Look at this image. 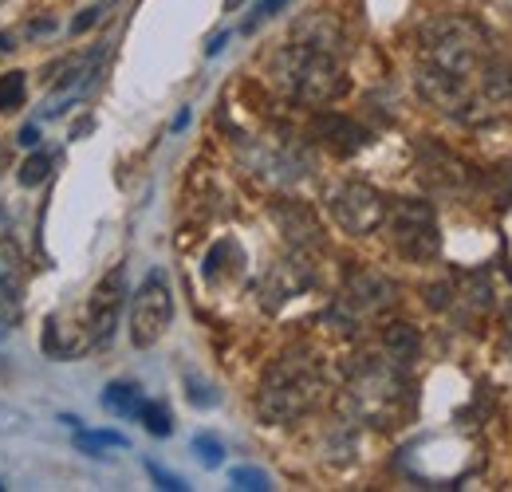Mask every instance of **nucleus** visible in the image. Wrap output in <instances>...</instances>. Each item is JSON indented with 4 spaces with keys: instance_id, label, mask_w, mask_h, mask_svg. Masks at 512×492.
<instances>
[{
    "instance_id": "obj_23",
    "label": "nucleus",
    "mask_w": 512,
    "mask_h": 492,
    "mask_svg": "<svg viewBox=\"0 0 512 492\" xmlns=\"http://www.w3.org/2000/svg\"><path fill=\"white\" fill-rule=\"evenodd\" d=\"M284 4H288V0H260V4L253 8V16L245 20V32H253V28H260L264 20H272V16H276Z\"/></svg>"
},
{
    "instance_id": "obj_21",
    "label": "nucleus",
    "mask_w": 512,
    "mask_h": 492,
    "mask_svg": "<svg viewBox=\"0 0 512 492\" xmlns=\"http://www.w3.org/2000/svg\"><path fill=\"white\" fill-rule=\"evenodd\" d=\"M193 453H197V461H201L205 469H217V465L225 461V445H221L217 437H209V433H197V437H193Z\"/></svg>"
},
{
    "instance_id": "obj_16",
    "label": "nucleus",
    "mask_w": 512,
    "mask_h": 492,
    "mask_svg": "<svg viewBox=\"0 0 512 492\" xmlns=\"http://www.w3.org/2000/svg\"><path fill=\"white\" fill-rule=\"evenodd\" d=\"M142 386H134V382H111L107 390H103V406L111 410V414H119V418H138V410H142Z\"/></svg>"
},
{
    "instance_id": "obj_1",
    "label": "nucleus",
    "mask_w": 512,
    "mask_h": 492,
    "mask_svg": "<svg viewBox=\"0 0 512 492\" xmlns=\"http://www.w3.org/2000/svg\"><path fill=\"white\" fill-rule=\"evenodd\" d=\"M272 83L300 107H327L347 91L343 71V36L327 20H308L276 56Z\"/></svg>"
},
{
    "instance_id": "obj_25",
    "label": "nucleus",
    "mask_w": 512,
    "mask_h": 492,
    "mask_svg": "<svg viewBox=\"0 0 512 492\" xmlns=\"http://www.w3.org/2000/svg\"><path fill=\"white\" fill-rule=\"evenodd\" d=\"M146 469H150V477H154V485H158V489H170V492L186 489V481H182V477H174V473H166V469H158V465H146Z\"/></svg>"
},
{
    "instance_id": "obj_17",
    "label": "nucleus",
    "mask_w": 512,
    "mask_h": 492,
    "mask_svg": "<svg viewBox=\"0 0 512 492\" xmlns=\"http://www.w3.org/2000/svg\"><path fill=\"white\" fill-rule=\"evenodd\" d=\"M75 445H79L83 453H91V457H107V449H127V437L111 430H99V433L79 430L75 433Z\"/></svg>"
},
{
    "instance_id": "obj_11",
    "label": "nucleus",
    "mask_w": 512,
    "mask_h": 492,
    "mask_svg": "<svg viewBox=\"0 0 512 492\" xmlns=\"http://www.w3.org/2000/svg\"><path fill=\"white\" fill-rule=\"evenodd\" d=\"M418 170L434 193H465L473 185V166H465L457 154H449L446 146H434V142L418 146Z\"/></svg>"
},
{
    "instance_id": "obj_7",
    "label": "nucleus",
    "mask_w": 512,
    "mask_h": 492,
    "mask_svg": "<svg viewBox=\"0 0 512 492\" xmlns=\"http://www.w3.org/2000/svg\"><path fill=\"white\" fill-rule=\"evenodd\" d=\"M390 304H394V284L386 276H379V272H351L343 292H339V300H335V308H331V319L339 327L355 331L359 323L383 315Z\"/></svg>"
},
{
    "instance_id": "obj_18",
    "label": "nucleus",
    "mask_w": 512,
    "mask_h": 492,
    "mask_svg": "<svg viewBox=\"0 0 512 492\" xmlns=\"http://www.w3.org/2000/svg\"><path fill=\"white\" fill-rule=\"evenodd\" d=\"M48 174H52V158H48L44 150H36V154H28V158L20 162L16 182H20V185H40V182H48Z\"/></svg>"
},
{
    "instance_id": "obj_9",
    "label": "nucleus",
    "mask_w": 512,
    "mask_h": 492,
    "mask_svg": "<svg viewBox=\"0 0 512 492\" xmlns=\"http://www.w3.org/2000/svg\"><path fill=\"white\" fill-rule=\"evenodd\" d=\"M123 304H127V268L119 264L115 272H107L95 284V292L87 300V335H91V343H99V347L111 343V335L119 327V315H123Z\"/></svg>"
},
{
    "instance_id": "obj_2",
    "label": "nucleus",
    "mask_w": 512,
    "mask_h": 492,
    "mask_svg": "<svg viewBox=\"0 0 512 492\" xmlns=\"http://www.w3.org/2000/svg\"><path fill=\"white\" fill-rule=\"evenodd\" d=\"M323 398V370L312 351H288L280 355L260 378L256 414L268 426H288L312 414Z\"/></svg>"
},
{
    "instance_id": "obj_3",
    "label": "nucleus",
    "mask_w": 512,
    "mask_h": 492,
    "mask_svg": "<svg viewBox=\"0 0 512 492\" xmlns=\"http://www.w3.org/2000/svg\"><path fill=\"white\" fill-rule=\"evenodd\" d=\"M402 363L386 359V355H371L363 363H355L351 378H347V406L359 422L367 426H398L410 406H414V390H410V378H406Z\"/></svg>"
},
{
    "instance_id": "obj_27",
    "label": "nucleus",
    "mask_w": 512,
    "mask_h": 492,
    "mask_svg": "<svg viewBox=\"0 0 512 492\" xmlns=\"http://www.w3.org/2000/svg\"><path fill=\"white\" fill-rule=\"evenodd\" d=\"M16 142H20V146H36V142H40V130H36V126H24Z\"/></svg>"
},
{
    "instance_id": "obj_13",
    "label": "nucleus",
    "mask_w": 512,
    "mask_h": 492,
    "mask_svg": "<svg viewBox=\"0 0 512 492\" xmlns=\"http://www.w3.org/2000/svg\"><path fill=\"white\" fill-rule=\"evenodd\" d=\"M312 138L323 142L327 150H335V154H355V150H363L367 146V130L355 123V119H343V115H316V123H312Z\"/></svg>"
},
{
    "instance_id": "obj_5",
    "label": "nucleus",
    "mask_w": 512,
    "mask_h": 492,
    "mask_svg": "<svg viewBox=\"0 0 512 492\" xmlns=\"http://www.w3.org/2000/svg\"><path fill=\"white\" fill-rule=\"evenodd\" d=\"M386 225H390V241L394 248L414 260V264H430L442 252V229H438V213L430 201L422 197H402L394 205H386Z\"/></svg>"
},
{
    "instance_id": "obj_15",
    "label": "nucleus",
    "mask_w": 512,
    "mask_h": 492,
    "mask_svg": "<svg viewBox=\"0 0 512 492\" xmlns=\"http://www.w3.org/2000/svg\"><path fill=\"white\" fill-rule=\"evenodd\" d=\"M418 331L410 327V323H390L383 335V355L386 359H394V363H402V367H414V359H418Z\"/></svg>"
},
{
    "instance_id": "obj_6",
    "label": "nucleus",
    "mask_w": 512,
    "mask_h": 492,
    "mask_svg": "<svg viewBox=\"0 0 512 492\" xmlns=\"http://www.w3.org/2000/svg\"><path fill=\"white\" fill-rule=\"evenodd\" d=\"M174 323V296L162 272H150L142 288L134 292L130 304V343L134 347H154Z\"/></svg>"
},
{
    "instance_id": "obj_28",
    "label": "nucleus",
    "mask_w": 512,
    "mask_h": 492,
    "mask_svg": "<svg viewBox=\"0 0 512 492\" xmlns=\"http://www.w3.org/2000/svg\"><path fill=\"white\" fill-rule=\"evenodd\" d=\"M16 48V36H8V32H0V56H8Z\"/></svg>"
},
{
    "instance_id": "obj_14",
    "label": "nucleus",
    "mask_w": 512,
    "mask_h": 492,
    "mask_svg": "<svg viewBox=\"0 0 512 492\" xmlns=\"http://www.w3.org/2000/svg\"><path fill=\"white\" fill-rule=\"evenodd\" d=\"M276 217H280V225H284V233H288V241L296 248H312L320 245V225H316V217L308 213V209H300V205H280L276 209Z\"/></svg>"
},
{
    "instance_id": "obj_19",
    "label": "nucleus",
    "mask_w": 512,
    "mask_h": 492,
    "mask_svg": "<svg viewBox=\"0 0 512 492\" xmlns=\"http://www.w3.org/2000/svg\"><path fill=\"white\" fill-rule=\"evenodd\" d=\"M24 103V71H8L0 75V115L16 111Z\"/></svg>"
},
{
    "instance_id": "obj_12",
    "label": "nucleus",
    "mask_w": 512,
    "mask_h": 492,
    "mask_svg": "<svg viewBox=\"0 0 512 492\" xmlns=\"http://www.w3.org/2000/svg\"><path fill=\"white\" fill-rule=\"evenodd\" d=\"M24 292H28L24 252L12 237H0V323L4 327H12L24 315Z\"/></svg>"
},
{
    "instance_id": "obj_30",
    "label": "nucleus",
    "mask_w": 512,
    "mask_h": 492,
    "mask_svg": "<svg viewBox=\"0 0 512 492\" xmlns=\"http://www.w3.org/2000/svg\"><path fill=\"white\" fill-rule=\"evenodd\" d=\"M509 12H512V0H509Z\"/></svg>"
},
{
    "instance_id": "obj_29",
    "label": "nucleus",
    "mask_w": 512,
    "mask_h": 492,
    "mask_svg": "<svg viewBox=\"0 0 512 492\" xmlns=\"http://www.w3.org/2000/svg\"><path fill=\"white\" fill-rule=\"evenodd\" d=\"M225 4H229V8H233V4H241V0H225Z\"/></svg>"
},
{
    "instance_id": "obj_10",
    "label": "nucleus",
    "mask_w": 512,
    "mask_h": 492,
    "mask_svg": "<svg viewBox=\"0 0 512 492\" xmlns=\"http://www.w3.org/2000/svg\"><path fill=\"white\" fill-rule=\"evenodd\" d=\"M312 284H316V268L308 264V256H304V248H300L296 256L276 260V264L264 272V280H260V304L268 311L284 308L288 300H296V296L308 292Z\"/></svg>"
},
{
    "instance_id": "obj_8",
    "label": "nucleus",
    "mask_w": 512,
    "mask_h": 492,
    "mask_svg": "<svg viewBox=\"0 0 512 492\" xmlns=\"http://www.w3.org/2000/svg\"><path fill=\"white\" fill-rule=\"evenodd\" d=\"M327 209L335 217V225L351 237H367L386 221V197L367 182H343L331 189Z\"/></svg>"
},
{
    "instance_id": "obj_4",
    "label": "nucleus",
    "mask_w": 512,
    "mask_h": 492,
    "mask_svg": "<svg viewBox=\"0 0 512 492\" xmlns=\"http://www.w3.org/2000/svg\"><path fill=\"white\" fill-rule=\"evenodd\" d=\"M489 52H493L489 48V36H485V28L477 20H461V16L434 20L422 32V63H418V71L477 87L481 63L489 60Z\"/></svg>"
},
{
    "instance_id": "obj_26",
    "label": "nucleus",
    "mask_w": 512,
    "mask_h": 492,
    "mask_svg": "<svg viewBox=\"0 0 512 492\" xmlns=\"http://www.w3.org/2000/svg\"><path fill=\"white\" fill-rule=\"evenodd\" d=\"M99 16H103V8H87L83 16H75V24H71V28H75V32H87V28H91Z\"/></svg>"
},
{
    "instance_id": "obj_20",
    "label": "nucleus",
    "mask_w": 512,
    "mask_h": 492,
    "mask_svg": "<svg viewBox=\"0 0 512 492\" xmlns=\"http://www.w3.org/2000/svg\"><path fill=\"white\" fill-rule=\"evenodd\" d=\"M138 422L146 426V433H154V437H170V430H174V422H170L166 406H158V402H142Z\"/></svg>"
},
{
    "instance_id": "obj_24",
    "label": "nucleus",
    "mask_w": 512,
    "mask_h": 492,
    "mask_svg": "<svg viewBox=\"0 0 512 492\" xmlns=\"http://www.w3.org/2000/svg\"><path fill=\"white\" fill-rule=\"evenodd\" d=\"M186 390H190V402L193 406H213L217 402V394L209 390V382H201V378H186Z\"/></svg>"
},
{
    "instance_id": "obj_22",
    "label": "nucleus",
    "mask_w": 512,
    "mask_h": 492,
    "mask_svg": "<svg viewBox=\"0 0 512 492\" xmlns=\"http://www.w3.org/2000/svg\"><path fill=\"white\" fill-rule=\"evenodd\" d=\"M233 485H237V489H253V492L272 489L268 473H260V469H233Z\"/></svg>"
}]
</instances>
